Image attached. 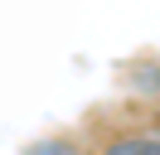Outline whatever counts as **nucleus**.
Masks as SVG:
<instances>
[{
    "label": "nucleus",
    "mask_w": 160,
    "mask_h": 155,
    "mask_svg": "<svg viewBox=\"0 0 160 155\" xmlns=\"http://www.w3.org/2000/svg\"><path fill=\"white\" fill-rule=\"evenodd\" d=\"M39 155H73V150H68V145H44Z\"/></svg>",
    "instance_id": "2"
},
{
    "label": "nucleus",
    "mask_w": 160,
    "mask_h": 155,
    "mask_svg": "<svg viewBox=\"0 0 160 155\" xmlns=\"http://www.w3.org/2000/svg\"><path fill=\"white\" fill-rule=\"evenodd\" d=\"M107 155H160V141H117Z\"/></svg>",
    "instance_id": "1"
}]
</instances>
